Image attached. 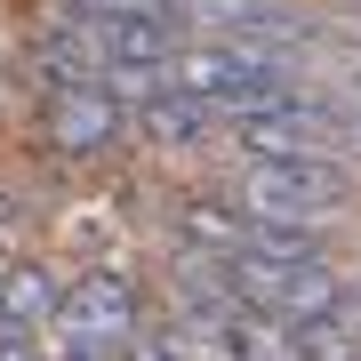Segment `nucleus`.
<instances>
[{
  "label": "nucleus",
  "instance_id": "nucleus-1",
  "mask_svg": "<svg viewBox=\"0 0 361 361\" xmlns=\"http://www.w3.org/2000/svg\"><path fill=\"white\" fill-rule=\"evenodd\" d=\"M169 80L193 89L217 121H241L297 89V56L265 49V40H233V32H185V49L169 56Z\"/></svg>",
  "mask_w": 361,
  "mask_h": 361
},
{
  "label": "nucleus",
  "instance_id": "nucleus-2",
  "mask_svg": "<svg viewBox=\"0 0 361 361\" xmlns=\"http://www.w3.org/2000/svg\"><path fill=\"white\" fill-rule=\"evenodd\" d=\"M233 201L257 225H329L353 201V169L337 153H281V161H241Z\"/></svg>",
  "mask_w": 361,
  "mask_h": 361
},
{
  "label": "nucleus",
  "instance_id": "nucleus-3",
  "mask_svg": "<svg viewBox=\"0 0 361 361\" xmlns=\"http://www.w3.org/2000/svg\"><path fill=\"white\" fill-rule=\"evenodd\" d=\"M145 305H137V281L121 265H89L65 281V305H56L49 337H65V345H97V353H121L137 337Z\"/></svg>",
  "mask_w": 361,
  "mask_h": 361
},
{
  "label": "nucleus",
  "instance_id": "nucleus-4",
  "mask_svg": "<svg viewBox=\"0 0 361 361\" xmlns=\"http://www.w3.org/2000/svg\"><path fill=\"white\" fill-rule=\"evenodd\" d=\"M49 153L56 161H104L129 137V104H121L104 80H73V89H49Z\"/></svg>",
  "mask_w": 361,
  "mask_h": 361
},
{
  "label": "nucleus",
  "instance_id": "nucleus-5",
  "mask_svg": "<svg viewBox=\"0 0 361 361\" xmlns=\"http://www.w3.org/2000/svg\"><path fill=\"white\" fill-rule=\"evenodd\" d=\"M129 129H137V137H153V145H169V153H193V145H209V137L225 129V121L209 113V104H201L193 89H177V80L161 73L153 89H145V97L129 104Z\"/></svg>",
  "mask_w": 361,
  "mask_h": 361
},
{
  "label": "nucleus",
  "instance_id": "nucleus-6",
  "mask_svg": "<svg viewBox=\"0 0 361 361\" xmlns=\"http://www.w3.org/2000/svg\"><path fill=\"white\" fill-rule=\"evenodd\" d=\"M241 241H249V217H241L233 193H193L177 209V249H185V257H217L225 265Z\"/></svg>",
  "mask_w": 361,
  "mask_h": 361
},
{
  "label": "nucleus",
  "instance_id": "nucleus-7",
  "mask_svg": "<svg viewBox=\"0 0 361 361\" xmlns=\"http://www.w3.org/2000/svg\"><path fill=\"white\" fill-rule=\"evenodd\" d=\"M56 305H65V273H56L49 257H8L0 265V313H8V322L49 329Z\"/></svg>",
  "mask_w": 361,
  "mask_h": 361
},
{
  "label": "nucleus",
  "instance_id": "nucleus-8",
  "mask_svg": "<svg viewBox=\"0 0 361 361\" xmlns=\"http://www.w3.org/2000/svg\"><path fill=\"white\" fill-rule=\"evenodd\" d=\"M121 361H193V337L177 322H137V337L121 345Z\"/></svg>",
  "mask_w": 361,
  "mask_h": 361
},
{
  "label": "nucleus",
  "instance_id": "nucleus-9",
  "mask_svg": "<svg viewBox=\"0 0 361 361\" xmlns=\"http://www.w3.org/2000/svg\"><path fill=\"white\" fill-rule=\"evenodd\" d=\"M337 121H345V129H337V153H361V56L345 65V80H337Z\"/></svg>",
  "mask_w": 361,
  "mask_h": 361
},
{
  "label": "nucleus",
  "instance_id": "nucleus-10",
  "mask_svg": "<svg viewBox=\"0 0 361 361\" xmlns=\"http://www.w3.org/2000/svg\"><path fill=\"white\" fill-rule=\"evenodd\" d=\"M0 361H49V329L8 322V313H0Z\"/></svg>",
  "mask_w": 361,
  "mask_h": 361
},
{
  "label": "nucleus",
  "instance_id": "nucleus-11",
  "mask_svg": "<svg viewBox=\"0 0 361 361\" xmlns=\"http://www.w3.org/2000/svg\"><path fill=\"white\" fill-rule=\"evenodd\" d=\"M322 32H329V40H345V49H361V0H353V8H337Z\"/></svg>",
  "mask_w": 361,
  "mask_h": 361
},
{
  "label": "nucleus",
  "instance_id": "nucleus-12",
  "mask_svg": "<svg viewBox=\"0 0 361 361\" xmlns=\"http://www.w3.org/2000/svg\"><path fill=\"white\" fill-rule=\"evenodd\" d=\"M49 361H121V353H97V345H65V337H49Z\"/></svg>",
  "mask_w": 361,
  "mask_h": 361
},
{
  "label": "nucleus",
  "instance_id": "nucleus-13",
  "mask_svg": "<svg viewBox=\"0 0 361 361\" xmlns=\"http://www.w3.org/2000/svg\"><path fill=\"white\" fill-rule=\"evenodd\" d=\"M0 265H8V249H0Z\"/></svg>",
  "mask_w": 361,
  "mask_h": 361
},
{
  "label": "nucleus",
  "instance_id": "nucleus-14",
  "mask_svg": "<svg viewBox=\"0 0 361 361\" xmlns=\"http://www.w3.org/2000/svg\"><path fill=\"white\" fill-rule=\"evenodd\" d=\"M225 361H241V353H225Z\"/></svg>",
  "mask_w": 361,
  "mask_h": 361
}]
</instances>
